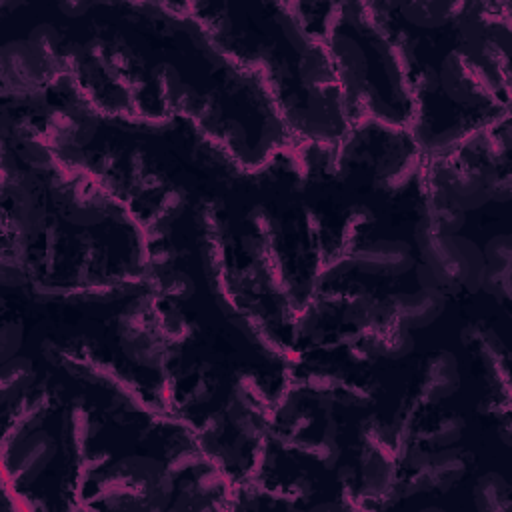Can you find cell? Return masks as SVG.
Returning a JSON list of instances; mask_svg holds the SVG:
<instances>
[{
	"mask_svg": "<svg viewBox=\"0 0 512 512\" xmlns=\"http://www.w3.org/2000/svg\"><path fill=\"white\" fill-rule=\"evenodd\" d=\"M298 76L306 92L322 90L328 86H338L334 76V64L328 50V42L318 38L314 44H310L302 54L298 62Z\"/></svg>",
	"mask_w": 512,
	"mask_h": 512,
	"instance_id": "obj_18",
	"label": "cell"
},
{
	"mask_svg": "<svg viewBox=\"0 0 512 512\" xmlns=\"http://www.w3.org/2000/svg\"><path fill=\"white\" fill-rule=\"evenodd\" d=\"M24 342V324L20 320H6L0 326V362L18 356Z\"/></svg>",
	"mask_w": 512,
	"mask_h": 512,
	"instance_id": "obj_28",
	"label": "cell"
},
{
	"mask_svg": "<svg viewBox=\"0 0 512 512\" xmlns=\"http://www.w3.org/2000/svg\"><path fill=\"white\" fill-rule=\"evenodd\" d=\"M90 8H92V4H86V2H60V4H58V10H60L64 16H70V18H80V16H84Z\"/></svg>",
	"mask_w": 512,
	"mask_h": 512,
	"instance_id": "obj_29",
	"label": "cell"
},
{
	"mask_svg": "<svg viewBox=\"0 0 512 512\" xmlns=\"http://www.w3.org/2000/svg\"><path fill=\"white\" fill-rule=\"evenodd\" d=\"M96 434V424L84 406H72L62 422V436L70 456L84 458Z\"/></svg>",
	"mask_w": 512,
	"mask_h": 512,
	"instance_id": "obj_22",
	"label": "cell"
},
{
	"mask_svg": "<svg viewBox=\"0 0 512 512\" xmlns=\"http://www.w3.org/2000/svg\"><path fill=\"white\" fill-rule=\"evenodd\" d=\"M458 248L462 258V292L476 294L482 290V280L486 270L482 248L474 240L460 234H458Z\"/></svg>",
	"mask_w": 512,
	"mask_h": 512,
	"instance_id": "obj_25",
	"label": "cell"
},
{
	"mask_svg": "<svg viewBox=\"0 0 512 512\" xmlns=\"http://www.w3.org/2000/svg\"><path fill=\"white\" fill-rule=\"evenodd\" d=\"M298 128L314 140L338 142L350 130V114L340 86L308 92L306 108L300 112Z\"/></svg>",
	"mask_w": 512,
	"mask_h": 512,
	"instance_id": "obj_7",
	"label": "cell"
},
{
	"mask_svg": "<svg viewBox=\"0 0 512 512\" xmlns=\"http://www.w3.org/2000/svg\"><path fill=\"white\" fill-rule=\"evenodd\" d=\"M276 22H278L284 38L288 40V44L298 54H302L310 44H314L318 40V36H314L310 32L308 22H306L298 4H280Z\"/></svg>",
	"mask_w": 512,
	"mask_h": 512,
	"instance_id": "obj_24",
	"label": "cell"
},
{
	"mask_svg": "<svg viewBox=\"0 0 512 512\" xmlns=\"http://www.w3.org/2000/svg\"><path fill=\"white\" fill-rule=\"evenodd\" d=\"M446 298L448 296L442 292H428L420 288L416 292L390 294L380 300V320H392L408 330H422L440 318L446 308Z\"/></svg>",
	"mask_w": 512,
	"mask_h": 512,
	"instance_id": "obj_11",
	"label": "cell"
},
{
	"mask_svg": "<svg viewBox=\"0 0 512 512\" xmlns=\"http://www.w3.org/2000/svg\"><path fill=\"white\" fill-rule=\"evenodd\" d=\"M326 42H328V50L334 64L336 84L340 86L346 98L348 114H350V110L360 102V98L366 94V88H368L366 54L354 38L340 32L330 36Z\"/></svg>",
	"mask_w": 512,
	"mask_h": 512,
	"instance_id": "obj_10",
	"label": "cell"
},
{
	"mask_svg": "<svg viewBox=\"0 0 512 512\" xmlns=\"http://www.w3.org/2000/svg\"><path fill=\"white\" fill-rule=\"evenodd\" d=\"M460 386V370L458 360L448 350H438L426 362L422 386H420V400L424 404H438L450 398Z\"/></svg>",
	"mask_w": 512,
	"mask_h": 512,
	"instance_id": "obj_15",
	"label": "cell"
},
{
	"mask_svg": "<svg viewBox=\"0 0 512 512\" xmlns=\"http://www.w3.org/2000/svg\"><path fill=\"white\" fill-rule=\"evenodd\" d=\"M248 232L242 238L244 254L262 288L284 296L290 290L286 258L280 248V230L276 220L262 208H252L248 214Z\"/></svg>",
	"mask_w": 512,
	"mask_h": 512,
	"instance_id": "obj_2",
	"label": "cell"
},
{
	"mask_svg": "<svg viewBox=\"0 0 512 512\" xmlns=\"http://www.w3.org/2000/svg\"><path fill=\"white\" fill-rule=\"evenodd\" d=\"M2 90L6 96L24 102H42L54 70L42 60L28 40L6 42L0 50Z\"/></svg>",
	"mask_w": 512,
	"mask_h": 512,
	"instance_id": "obj_3",
	"label": "cell"
},
{
	"mask_svg": "<svg viewBox=\"0 0 512 512\" xmlns=\"http://www.w3.org/2000/svg\"><path fill=\"white\" fill-rule=\"evenodd\" d=\"M48 398L36 396V398H24V402L14 404V412L6 418L4 424V454L10 452L20 440H24L28 434L40 428L44 414L48 410Z\"/></svg>",
	"mask_w": 512,
	"mask_h": 512,
	"instance_id": "obj_19",
	"label": "cell"
},
{
	"mask_svg": "<svg viewBox=\"0 0 512 512\" xmlns=\"http://www.w3.org/2000/svg\"><path fill=\"white\" fill-rule=\"evenodd\" d=\"M36 380L34 362L26 356H14L2 362L0 370V398L4 404H16L32 388Z\"/></svg>",
	"mask_w": 512,
	"mask_h": 512,
	"instance_id": "obj_21",
	"label": "cell"
},
{
	"mask_svg": "<svg viewBox=\"0 0 512 512\" xmlns=\"http://www.w3.org/2000/svg\"><path fill=\"white\" fill-rule=\"evenodd\" d=\"M352 270L368 276H402L416 266L412 248L400 240L364 242L350 254Z\"/></svg>",
	"mask_w": 512,
	"mask_h": 512,
	"instance_id": "obj_12",
	"label": "cell"
},
{
	"mask_svg": "<svg viewBox=\"0 0 512 512\" xmlns=\"http://www.w3.org/2000/svg\"><path fill=\"white\" fill-rule=\"evenodd\" d=\"M174 492V476L152 456H126L102 478L98 494L116 510H162Z\"/></svg>",
	"mask_w": 512,
	"mask_h": 512,
	"instance_id": "obj_1",
	"label": "cell"
},
{
	"mask_svg": "<svg viewBox=\"0 0 512 512\" xmlns=\"http://www.w3.org/2000/svg\"><path fill=\"white\" fill-rule=\"evenodd\" d=\"M438 84L452 102L470 108L492 106L500 94L488 72L460 48L444 56L438 70Z\"/></svg>",
	"mask_w": 512,
	"mask_h": 512,
	"instance_id": "obj_4",
	"label": "cell"
},
{
	"mask_svg": "<svg viewBox=\"0 0 512 512\" xmlns=\"http://www.w3.org/2000/svg\"><path fill=\"white\" fill-rule=\"evenodd\" d=\"M58 452L56 440L44 432L34 430L24 440H20L10 452L4 454L6 476L12 488H26L48 468Z\"/></svg>",
	"mask_w": 512,
	"mask_h": 512,
	"instance_id": "obj_9",
	"label": "cell"
},
{
	"mask_svg": "<svg viewBox=\"0 0 512 512\" xmlns=\"http://www.w3.org/2000/svg\"><path fill=\"white\" fill-rule=\"evenodd\" d=\"M430 168L436 184L458 210H478L490 202L488 166L434 160Z\"/></svg>",
	"mask_w": 512,
	"mask_h": 512,
	"instance_id": "obj_8",
	"label": "cell"
},
{
	"mask_svg": "<svg viewBox=\"0 0 512 512\" xmlns=\"http://www.w3.org/2000/svg\"><path fill=\"white\" fill-rule=\"evenodd\" d=\"M486 270L482 290L496 300H508L512 296V240L508 234L492 236L482 248Z\"/></svg>",
	"mask_w": 512,
	"mask_h": 512,
	"instance_id": "obj_14",
	"label": "cell"
},
{
	"mask_svg": "<svg viewBox=\"0 0 512 512\" xmlns=\"http://www.w3.org/2000/svg\"><path fill=\"white\" fill-rule=\"evenodd\" d=\"M184 208H186V194H184V190L172 188V190L164 192V194L158 198L156 206L152 208L150 222L156 224V226H160V228H162V226H168L170 222H174L176 218L182 216Z\"/></svg>",
	"mask_w": 512,
	"mask_h": 512,
	"instance_id": "obj_27",
	"label": "cell"
},
{
	"mask_svg": "<svg viewBox=\"0 0 512 512\" xmlns=\"http://www.w3.org/2000/svg\"><path fill=\"white\" fill-rule=\"evenodd\" d=\"M510 484L498 472L482 474L472 490L474 506L482 512H502L510 508Z\"/></svg>",
	"mask_w": 512,
	"mask_h": 512,
	"instance_id": "obj_23",
	"label": "cell"
},
{
	"mask_svg": "<svg viewBox=\"0 0 512 512\" xmlns=\"http://www.w3.org/2000/svg\"><path fill=\"white\" fill-rule=\"evenodd\" d=\"M384 162L378 166L376 182L380 188L398 192L408 186L410 180H414L422 170V158L418 148L412 146H398L390 150L384 158Z\"/></svg>",
	"mask_w": 512,
	"mask_h": 512,
	"instance_id": "obj_16",
	"label": "cell"
},
{
	"mask_svg": "<svg viewBox=\"0 0 512 512\" xmlns=\"http://www.w3.org/2000/svg\"><path fill=\"white\" fill-rule=\"evenodd\" d=\"M382 60H384V70L392 88V94L400 100L404 106H412L416 100V76H414V54L412 50L400 40H384L382 38Z\"/></svg>",
	"mask_w": 512,
	"mask_h": 512,
	"instance_id": "obj_13",
	"label": "cell"
},
{
	"mask_svg": "<svg viewBox=\"0 0 512 512\" xmlns=\"http://www.w3.org/2000/svg\"><path fill=\"white\" fill-rule=\"evenodd\" d=\"M462 6L464 2H402L398 4V12L408 24L422 30H434L456 20Z\"/></svg>",
	"mask_w": 512,
	"mask_h": 512,
	"instance_id": "obj_20",
	"label": "cell"
},
{
	"mask_svg": "<svg viewBox=\"0 0 512 512\" xmlns=\"http://www.w3.org/2000/svg\"><path fill=\"white\" fill-rule=\"evenodd\" d=\"M420 262L434 274L442 292L454 296L462 292V258L458 234H436L422 220L414 228Z\"/></svg>",
	"mask_w": 512,
	"mask_h": 512,
	"instance_id": "obj_6",
	"label": "cell"
},
{
	"mask_svg": "<svg viewBox=\"0 0 512 512\" xmlns=\"http://www.w3.org/2000/svg\"><path fill=\"white\" fill-rule=\"evenodd\" d=\"M226 420L244 440L266 438L274 420L272 394L262 388L256 376L244 374L236 380L226 404Z\"/></svg>",
	"mask_w": 512,
	"mask_h": 512,
	"instance_id": "obj_5",
	"label": "cell"
},
{
	"mask_svg": "<svg viewBox=\"0 0 512 512\" xmlns=\"http://www.w3.org/2000/svg\"><path fill=\"white\" fill-rule=\"evenodd\" d=\"M466 430V420L458 414H446L438 420V424L424 436V442L430 450L438 448H450L454 446Z\"/></svg>",
	"mask_w": 512,
	"mask_h": 512,
	"instance_id": "obj_26",
	"label": "cell"
},
{
	"mask_svg": "<svg viewBox=\"0 0 512 512\" xmlns=\"http://www.w3.org/2000/svg\"><path fill=\"white\" fill-rule=\"evenodd\" d=\"M232 318H234V324L238 326V330L246 336V340L254 348H258L260 354H264L268 360H274V362H280L286 366L290 364V358H292L290 348L270 330L268 322L260 314H256L252 310H248V312L240 310Z\"/></svg>",
	"mask_w": 512,
	"mask_h": 512,
	"instance_id": "obj_17",
	"label": "cell"
}]
</instances>
